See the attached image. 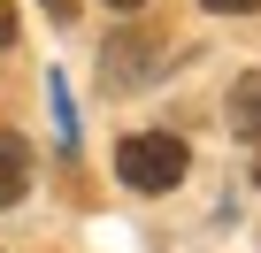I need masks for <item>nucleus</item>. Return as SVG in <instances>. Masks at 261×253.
Listing matches in <instances>:
<instances>
[{
  "label": "nucleus",
  "mask_w": 261,
  "mask_h": 253,
  "mask_svg": "<svg viewBox=\"0 0 261 253\" xmlns=\"http://www.w3.org/2000/svg\"><path fill=\"white\" fill-rule=\"evenodd\" d=\"M108 69H115V85H146L154 46H139V39H115V46H108Z\"/></svg>",
  "instance_id": "nucleus-4"
},
{
  "label": "nucleus",
  "mask_w": 261,
  "mask_h": 253,
  "mask_svg": "<svg viewBox=\"0 0 261 253\" xmlns=\"http://www.w3.org/2000/svg\"><path fill=\"white\" fill-rule=\"evenodd\" d=\"M230 138H246V146H261V69H246L238 85H230Z\"/></svg>",
  "instance_id": "nucleus-2"
},
{
  "label": "nucleus",
  "mask_w": 261,
  "mask_h": 253,
  "mask_svg": "<svg viewBox=\"0 0 261 253\" xmlns=\"http://www.w3.org/2000/svg\"><path fill=\"white\" fill-rule=\"evenodd\" d=\"M39 8H46L54 23H69V16H77V0H39Z\"/></svg>",
  "instance_id": "nucleus-7"
},
{
  "label": "nucleus",
  "mask_w": 261,
  "mask_h": 253,
  "mask_svg": "<svg viewBox=\"0 0 261 253\" xmlns=\"http://www.w3.org/2000/svg\"><path fill=\"white\" fill-rule=\"evenodd\" d=\"M108 8H146V0H108Z\"/></svg>",
  "instance_id": "nucleus-8"
},
{
  "label": "nucleus",
  "mask_w": 261,
  "mask_h": 253,
  "mask_svg": "<svg viewBox=\"0 0 261 253\" xmlns=\"http://www.w3.org/2000/svg\"><path fill=\"white\" fill-rule=\"evenodd\" d=\"M207 16H246V8H261V0H200Z\"/></svg>",
  "instance_id": "nucleus-5"
},
{
  "label": "nucleus",
  "mask_w": 261,
  "mask_h": 253,
  "mask_svg": "<svg viewBox=\"0 0 261 253\" xmlns=\"http://www.w3.org/2000/svg\"><path fill=\"white\" fill-rule=\"evenodd\" d=\"M0 46H16V8L0 0Z\"/></svg>",
  "instance_id": "nucleus-6"
},
{
  "label": "nucleus",
  "mask_w": 261,
  "mask_h": 253,
  "mask_svg": "<svg viewBox=\"0 0 261 253\" xmlns=\"http://www.w3.org/2000/svg\"><path fill=\"white\" fill-rule=\"evenodd\" d=\"M253 177H261V169H253Z\"/></svg>",
  "instance_id": "nucleus-9"
},
{
  "label": "nucleus",
  "mask_w": 261,
  "mask_h": 253,
  "mask_svg": "<svg viewBox=\"0 0 261 253\" xmlns=\"http://www.w3.org/2000/svg\"><path fill=\"white\" fill-rule=\"evenodd\" d=\"M185 169H192V154H185V138H169V131H130V138L115 146V177H123L130 192H169V184H185Z\"/></svg>",
  "instance_id": "nucleus-1"
},
{
  "label": "nucleus",
  "mask_w": 261,
  "mask_h": 253,
  "mask_svg": "<svg viewBox=\"0 0 261 253\" xmlns=\"http://www.w3.org/2000/svg\"><path fill=\"white\" fill-rule=\"evenodd\" d=\"M23 192H31V146L0 131V207H23Z\"/></svg>",
  "instance_id": "nucleus-3"
}]
</instances>
